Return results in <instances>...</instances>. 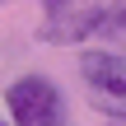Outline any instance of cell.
Instances as JSON below:
<instances>
[{
  "label": "cell",
  "mask_w": 126,
  "mask_h": 126,
  "mask_svg": "<svg viewBox=\"0 0 126 126\" xmlns=\"http://www.w3.org/2000/svg\"><path fill=\"white\" fill-rule=\"evenodd\" d=\"M108 19V9L103 5H94V0H47V23H42V37L47 42H79V37H89L94 28H108L103 23Z\"/></svg>",
  "instance_id": "cell-3"
},
{
  "label": "cell",
  "mask_w": 126,
  "mask_h": 126,
  "mask_svg": "<svg viewBox=\"0 0 126 126\" xmlns=\"http://www.w3.org/2000/svg\"><path fill=\"white\" fill-rule=\"evenodd\" d=\"M108 28H126V5H117V9H108Z\"/></svg>",
  "instance_id": "cell-4"
},
{
  "label": "cell",
  "mask_w": 126,
  "mask_h": 126,
  "mask_svg": "<svg viewBox=\"0 0 126 126\" xmlns=\"http://www.w3.org/2000/svg\"><path fill=\"white\" fill-rule=\"evenodd\" d=\"M79 75H84L89 98H94L98 112L126 117V56H112V51H84V56H79Z\"/></svg>",
  "instance_id": "cell-2"
},
{
  "label": "cell",
  "mask_w": 126,
  "mask_h": 126,
  "mask_svg": "<svg viewBox=\"0 0 126 126\" xmlns=\"http://www.w3.org/2000/svg\"><path fill=\"white\" fill-rule=\"evenodd\" d=\"M5 103H9L14 126H65V103H61L56 84L42 79V75L14 79L9 94H5Z\"/></svg>",
  "instance_id": "cell-1"
},
{
  "label": "cell",
  "mask_w": 126,
  "mask_h": 126,
  "mask_svg": "<svg viewBox=\"0 0 126 126\" xmlns=\"http://www.w3.org/2000/svg\"><path fill=\"white\" fill-rule=\"evenodd\" d=\"M0 126H5V117H0Z\"/></svg>",
  "instance_id": "cell-5"
}]
</instances>
